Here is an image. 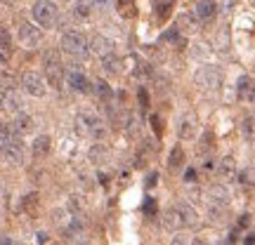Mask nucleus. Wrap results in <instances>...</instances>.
<instances>
[{
    "mask_svg": "<svg viewBox=\"0 0 255 245\" xmlns=\"http://www.w3.org/2000/svg\"><path fill=\"white\" fill-rule=\"evenodd\" d=\"M62 52H66L69 57H73V59H85L88 57V52H90V45H88V40H85V36L83 33H78V31H66V33H62Z\"/></svg>",
    "mask_w": 255,
    "mask_h": 245,
    "instance_id": "obj_1",
    "label": "nucleus"
},
{
    "mask_svg": "<svg viewBox=\"0 0 255 245\" xmlns=\"http://www.w3.org/2000/svg\"><path fill=\"white\" fill-rule=\"evenodd\" d=\"M76 130H78V135L92 137V139H97V142L107 137L104 120H102L100 116H95V113H81V116L76 118Z\"/></svg>",
    "mask_w": 255,
    "mask_h": 245,
    "instance_id": "obj_2",
    "label": "nucleus"
},
{
    "mask_svg": "<svg viewBox=\"0 0 255 245\" xmlns=\"http://www.w3.org/2000/svg\"><path fill=\"white\" fill-rule=\"evenodd\" d=\"M31 17L40 28H52L57 24L59 17V9L52 0H36L33 7H31Z\"/></svg>",
    "mask_w": 255,
    "mask_h": 245,
    "instance_id": "obj_3",
    "label": "nucleus"
},
{
    "mask_svg": "<svg viewBox=\"0 0 255 245\" xmlns=\"http://www.w3.org/2000/svg\"><path fill=\"white\" fill-rule=\"evenodd\" d=\"M194 81H196V85L203 87V90H218L220 85H222V71H220L218 66L206 64V66H201L199 71H196Z\"/></svg>",
    "mask_w": 255,
    "mask_h": 245,
    "instance_id": "obj_4",
    "label": "nucleus"
},
{
    "mask_svg": "<svg viewBox=\"0 0 255 245\" xmlns=\"http://www.w3.org/2000/svg\"><path fill=\"white\" fill-rule=\"evenodd\" d=\"M0 154H2V158H5L9 165H21L24 163V142H21V135L14 132L12 139L0 149Z\"/></svg>",
    "mask_w": 255,
    "mask_h": 245,
    "instance_id": "obj_5",
    "label": "nucleus"
},
{
    "mask_svg": "<svg viewBox=\"0 0 255 245\" xmlns=\"http://www.w3.org/2000/svg\"><path fill=\"white\" fill-rule=\"evenodd\" d=\"M21 87H24V92H26V94H31V97H45L47 81L40 76V73L26 71L24 76H21Z\"/></svg>",
    "mask_w": 255,
    "mask_h": 245,
    "instance_id": "obj_6",
    "label": "nucleus"
},
{
    "mask_svg": "<svg viewBox=\"0 0 255 245\" xmlns=\"http://www.w3.org/2000/svg\"><path fill=\"white\" fill-rule=\"evenodd\" d=\"M17 33H19V40H21L24 47H38L43 43V31H40L36 24H31V21H21L17 28Z\"/></svg>",
    "mask_w": 255,
    "mask_h": 245,
    "instance_id": "obj_7",
    "label": "nucleus"
},
{
    "mask_svg": "<svg viewBox=\"0 0 255 245\" xmlns=\"http://www.w3.org/2000/svg\"><path fill=\"white\" fill-rule=\"evenodd\" d=\"M194 135H196V116L194 113L177 116V137L189 142V139H194Z\"/></svg>",
    "mask_w": 255,
    "mask_h": 245,
    "instance_id": "obj_8",
    "label": "nucleus"
},
{
    "mask_svg": "<svg viewBox=\"0 0 255 245\" xmlns=\"http://www.w3.org/2000/svg\"><path fill=\"white\" fill-rule=\"evenodd\" d=\"M175 210H177V215H180L182 229H191V227H196V224H199V212L194 210V205H191V203L180 200V203L175 205Z\"/></svg>",
    "mask_w": 255,
    "mask_h": 245,
    "instance_id": "obj_9",
    "label": "nucleus"
},
{
    "mask_svg": "<svg viewBox=\"0 0 255 245\" xmlns=\"http://www.w3.org/2000/svg\"><path fill=\"white\" fill-rule=\"evenodd\" d=\"M218 0H196L194 2V17L199 19V21H210V19L218 14Z\"/></svg>",
    "mask_w": 255,
    "mask_h": 245,
    "instance_id": "obj_10",
    "label": "nucleus"
},
{
    "mask_svg": "<svg viewBox=\"0 0 255 245\" xmlns=\"http://www.w3.org/2000/svg\"><path fill=\"white\" fill-rule=\"evenodd\" d=\"M64 81H66V85H69L73 92H81V94L90 92V81H88V76L83 71H78V69H71V71L66 73Z\"/></svg>",
    "mask_w": 255,
    "mask_h": 245,
    "instance_id": "obj_11",
    "label": "nucleus"
},
{
    "mask_svg": "<svg viewBox=\"0 0 255 245\" xmlns=\"http://www.w3.org/2000/svg\"><path fill=\"white\" fill-rule=\"evenodd\" d=\"M237 97L246 104H253L255 101V81L251 76H239L237 81Z\"/></svg>",
    "mask_w": 255,
    "mask_h": 245,
    "instance_id": "obj_12",
    "label": "nucleus"
},
{
    "mask_svg": "<svg viewBox=\"0 0 255 245\" xmlns=\"http://www.w3.org/2000/svg\"><path fill=\"white\" fill-rule=\"evenodd\" d=\"M206 196H208L210 205H220V208H227L229 200H232V193H229V189L225 184H213Z\"/></svg>",
    "mask_w": 255,
    "mask_h": 245,
    "instance_id": "obj_13",
    "label": "nucleus"
},
{
    "mask_svg": "<svg viewBox=\"0 0 255 245\" xmlns=\"http://www.w3.org/2000/svg\"><path fill=\"white\" fill-rule=\"evenodd\" d=\"M215 172H218V177L220 179H225V182L234 179V177H237V163H234V158H232V156L220 158L218 165H215Z\"/></svg>",
    "mask_w": 255,
    "mask_h": 245,
    "instance_id": "obj_14",
    "label": "nucleus"
},
{
    "mask_svg": "<svg viewBox=\"0 0 255 245\" xmlns=\"http://www.w3.org/2000/svg\"><path fill=\"white\" fill-rule=\"evenodd\" d=\"M114 40L111 38H107V36H102V33H97V36H92V40H90V52H95V55H100V57H104V55H111L114 52Z\"/></svg>",
    "mask_w": 255,
    "mask_h": 245,
    "instance_id": "obj_15",
    "label": "nucleus"
},
{
    "mask_svg": "<svg viewBox=\"0 0 255 245\" xmlns=\"http://www.w3.org/2000/svg\"><path fill=\"white\" fill-rule=\"evenodd\" d=\"M12 130H14V132H19L21 137L31 135V132L36 130V120L31 118L28 113H21V111H19L17 116H14V120H12Z\"/></svg>",
    "mask_w": 255,
    "mask_h": 245,
    "instance_id": "obj_16",
    "label": "nucleus"
},
{
    "mask_svg": "<svg viewBox=\"0 0 255 245\" xmlns=\"http://www.w3.org/2000/svg\"><path fill=\"white\" fill-rule=\"evenodd\" d=\"M50 149H52V139L47 135H38L33 142H31V154L36 156V158H45L50 154Z\"/></svg>",
    "mask_w": 255,
    "mask_h": 245,
    "instance_id": "obj_17",
    "label": "nucleus"
},
{
    "mask_svg": "<svg viewBox=\"0 0 255 245\" xmlns=\"http://www.w3.org/2000/svg\"><path fill=\"white\" fill-rule=\"evenodd\" d=\"M71 14L78 21H88L92 14V0H76L71 5Z\"/></svg>",
    "mask_w": 255,
    "mask_h": 245,
    "instance_id": "obj_18",
    "label": "nucleus"
},
{
    "mask_svg": "<svg viewBox=\"0 0 255 245\" xmlns=\"http://www.w3.org/2000/svg\"><path fill=\"white\" fill-rule=\"evenodd\" d=\"M100 59H102V69L109 73V76H121V73H123V69H121V66H123V62H121L114 52H111V55L100 57Z\"/></svg>",
    "mask_w": 255,
    "mask_h": 245,
    "instance_id": "obj_19",
    "label": "nucleus"
},
{
    "mask_svg": "<svg viewBox=\"0 0 255 245\" xmlns=\"http://www.w3.org/2000/svg\"><path fill=\"white\" fill-rule=\"evenodd\" d=\"M196 21H199V19L194 17V12H182V14L177 17V31H180V33H194V31H196Z\"/></svg>",
    "mask_w": 255,
    "mask_h": 245,
    "instance_id": "obj_20",
    "label": "nucleus"
},
{
    "mask_svg": "<svg viewBox=\"0 0 255 245\" xmlns=\"http://www.w3.org/2000/svg\"><path fill=\"white\" fill-rule=\"evenodd\" d=\"M184 167V151L182 146H173V151L168 156V170L170 172H180Z\"/></svg>",
    "mask_w": 255,
    "mask_h": 245,
    "instance_id": "obj_21",
    "label": "nucleus"
},
{
    "mask_svg": "<svg viewBox=\"0 0 255 245\" xmlns=\"http://www.w3.org/2000/svg\"><path fill=\"white\" fill-rule=\"evenodd\" d=\"M163 227L168 229V231H180V229H182V222H180V215H177L175 208L163 212Z\"/></svg>",
    "mask_w": 255,
    "mask_h": 245,
    "instance_id": "obj_22",
    "label": "nucleus"
},
{
    "mask_svg": "<svg viewBox=\"0 0 255 245\" xmlns=\"http://www.w3.org/2000/svg\"><path fill=\"white\" fill-rule=\"evenodd\" d=\"M95 92L100 94V99L104 101V104H109L111 97H114V90H111V85L107 81H97V82H95Z\"/></svg>",
    "mask_w": 255,
    "mask_h": 245,
    "instance_id": "obj_23",
    "label": "nucleus"
},
{
    "mask_svg": "<svg viewBox=\"0 0 255 245\" xmlns=\"http://www.w3.org/2000/svg\"><path fill=\"white\" fill-rule=\"evenodd\" d=\"M5 109L9 111H21V97L14 90H5Z\"/></svg>",
    "mask_w": 255,
    "mask_h": 245,
    "instance_id": "obj_24",
    "label": "nucleus"
},
{
    "mask_svg": "<svg viewBox=\"0 0 255 245\" xmlns=\"http://www.w3.org/2000/svg\"><path fill=\"white\" fill-rule=\"evenodd\" d=\"M208 217L213 224H225L227 222V208H220V205H210Z\"/></svg>",
    "mask_w": 255,
    "mask_h": 245,
    "instance_id": "obj_25",
    "label": "nucleus"
},
{
    "mask_svg": "<svg viewBox=\"0 0 255 245\" xmlns=\"http://www.w3.org/2000/svg\"><path fill=\"white\" fill-rule=\"evenodd\" d=\"M88 158H90V161H92L95 165H100L102 161H107V146L95 144V146L90 149V151H88Z\"/></svg>",
    "mask_w": 255,
    "mask_h": 245,
    "instance_id": "obj_26",
    "label": "nucleus"
},
{
    "mask_svg": "<svg viewBox=\"0 0 255 245\" xmlns=\"http://www.w3.org/2000/svg\"><path fill=\"white\" fill-rule=\"evenodd\" d=\"M241 135L246 139H253L255 137V116H246L241 120Z\"/></svg>",
    "mask_w": 255,
    "mask_h": 245,
    "instance_id": "obj_27",
    "label": "nucleus"
},
{
    "mask_svg": "<svg viewBox=\"0 0 255 245\" xmlns=\"http://www.w3.org/2000/svg\"><path fill=\"white\" fill-rule=\"evenodd\" d=\"M0 50H2L5 55L12 52V33H9L5 26H0Z\"/></svg>",
    "mask_w": 255,
    "mask_h": 245,
    "instance_id": "obj_28",
    "label": "nucleus"
},
{
    "mask_svg": "<svg viewBox=\"0 0 255 245\" xmlns=\"http://www.w3.org/2000/svg\"><path fill=\"white\" fill-rule=\"evenodd\" d=\"M116 5H119V12L123 17H135V0H116Z\"/></svg>",
    "mask_w": 255,
    "mask_h": 245,
    "instance_id": "obj_29",
    "label": "nucleus"
},
{
    "mask_svg": "<svg viewBox=\"0 0 255 245\" xmlns=\"http://www.w3.org/2000/svg\"><path fill=\"white\" fill-rule=\"evenodd\" d=\"M191 47H194V50H191V57H194V59H208L210 50L206 43H194Z\"/></svg>",
    "mask_w": 255,
    "mask_h": 245,
    "instance_id": "obj_30",
    "label": "nucleus"
},
{
    "mask_svg": "<svg viewBox=\"0 0 255 245\" xmlns=\"http://www.w3.org/2000/svg\"><path fill=\"white\" fill-rule=\"evenodd\" d=\"M12 135H14L12 125H9V123H0V149L7 144L9 139H12Z\"/></svg>",
    "mask_w": 255,
    "mask_h": 245,
    "instance_id": "obj_31",
    "label": "nucleus"
},
{
    "mask_svg": "<svg viewBox=\"0 0 255 245\" xmlns=\"http://www.w3.org/2000/svg\"><path fill=\"white\" fill-rule=\"evenodd\" d=\"M151 78H154L156 92H168L170 90V78H168V76H151Z\"/></svg>",
    "mask_w": 255,
    "mask_h": 245,
    "instance_id": "obj_32",
    "label": "nucleus"
},
{
    "mask_svg": "<svg viewBox=\"0 0 255 245\" xmlns=\"http://www.w3.org/2000/svg\"><path fill=\"white\" fill-rule=\"evenodd\" d=\"M154 76V71H151V66L149 64H137V69H135V78L137 81H142V78H151Z\"/></svg>",
    "mask_w": 255,
    "mask_h": 245,
    "instance_id": "obj_33",
    "label": "nucleus"
},
{
    "mask_svg": "<svg viewBox=\"0 0 255 245\" xmlns=\"http://www.w3.org/2000/svg\"><path fill=\"white\" fill-rule=\"evenodd\" d=\"M229 47V31L227 28H220L218 31V50H227Z\"/></svg>",
    "mask_w": 255,
    "mask_h": 245,
    "instance_id": "obj_34",
    "label": "nucleus"
},
{
    "mask_svg": "<svg viewBox=\"0 0 255 245\" xmlns=\"http://www.w3.org/2000/svg\"><path fill=\"white\" fill-rule=\"evenodd\" d=\"M21 205H24V210H26V212H31V210L38 205V193H28V196H24Z\"/></svg>",
    "mask_w": 255,
    "mask_h": 245,
    "instance_id": "obj_35",
    "label": "nucleus"
},
{
    "mask_svg": "<svg viewBox=\"0 0 255 245\" xmlns=\"http://www.w3.org/2000/svg\"><path fill=\"white\" fill-rule=\"evenodd\" d=\"M142 210H144L146 217H154V215H156V200L154 198H144V205H142Z\"/></svg>",
    "mask_w": 255,
    "mask_h": 245,
    "instance_id": "obj_36",
    "label": "nucleus"
},
{
    "mask_svg": "<svg viewBox=\"0 0 255 245\" xmlns=\"http://www.w3.org/2000/svg\"><path fill=\"white\" fill-rule=\"evenodd\" d=\"M237 182L239 184H244V186H251V184H253V179H251V172H248V170H241V172H237Z\"/></svg>",
    "mask_w": 255,
    "mask_h": 245,
    "instance_id": "obj_37",
    "label": "nucleus"
},
{
    "mask_svg": "<svg viewBox=\"0 0 255 245\" xmlns=\"http://www.w3.org/2000/svg\"><path fill=\"white\" fill-rule=\"evenodd\" d=\"M170 245H191V241L184 234H177V236H173V241H170Z\"/></svg>",
    "mask_w": 255,
    "mask_h": 245,
    "instance_id": "obj_38",
    "label": "nucleus"
},
{
    "mask_svg": "<svg viewBox=\"0 0 255 245\" xmlns=\"http://www.w3.org/2000/svg\"><path fill=\"white\" fill-rule=\"evenodd\" d=\"M137 97H139V104H142V109H146V106H149V94H146L144 87H139V92H137Z\"/></svg>",
    "mask_w": 255,
    "mask_h": 245,
    "instance_id": "obj_39",
    "label": "nucleus"
},
{
    "mask_svg": "<svg viewBox=\"0 0 255 245\" xmlns=\"http://www.w3.org/2000/svg\"><path fill=\"white\" fill-rule=\"evenodd\" d=\"M184 182H187V184H194V182H196V170H194V167H189V170L184 172Z\"/></svg>",
    "mask_w": 255,
    "mask_h": 245,
    "instance_id": "obj_40",
    "label": "nucleus"
},
{
    "mask_svg": "<svg viewBox=\"0 0 255 245\" xmlns=\"http://www.w3.org/2000/svg\"><path fill=\"white\" fill-rule=\"evenodd\" d=\"M151 127H154L156 137H161V120H158V116H151Z\"/></svg>",
    "mask_w": 255,
    "mask_h": 245,
    "instance_id": "obj_41",
    "label": "nucleus"
},
{
    "mask_svg": "<svg viewBox=\"0 0 255 245\" xmlns=\"http://www.w3.org/2000/svg\"><path fill=\"white\" fill-rule=\"evenodd\" d=\"M248 224H251V215H241V219H239V229H246Z\"/></svg>",
    "mask_w": 255,
    "mask_h": 245,
    "instance_id": "obj_42",
    "label": "nucleus"
},
{
    "mask_svg": "<svg viewBox=\"0 0 255 245\" xmlns=\"http://www.w3.org/2000/svg\"><path fill=\"white\" fill-rule=\"evenodd\" d=\"M156 179H158V174H156V172L149 174V179H146V189H151V186H156Z\"/></svg>",
    "mask_w": 255,
    "mask_h": 245,
    "instance_id": "obj_43",
    "label": "nucleus"
},
{
    "mask_svg": "<svg viewBox=\"0 0 255 245\" xmlns=\"http://www.w3.org/2000/svg\"><path fill=\"white\" fill-rule=\"evenodd\" d=\"M69 208H71L73 212H78V210H81V203H78V198H76V196H73V198L69 200Z\"/></svg>",
    "mask_w": 255,
    "mask_h": 245,
    "instance_id": "obj_44",
    "label": "nucleus"
},
{
    "mask_svg": "<svg viewBox=\"0 0 255 245\" xmlns=\"http://www.w3.org/2000/svg\"><path fill=\"white\" fill-rule=\"evenodd\" d=\"M191 245H210V241L208 238H201V236H196L194 241H191Z\"/></svg>",
    "mask_w": 255,
    "mask_h": 245,
    "instance_id": "obj_45",
    "label": "nucleus"
},
{
    "mask_svg": "<svg viewBox=\"0 0 255 245\" xmlns=\"http://www.w3.org/2000/svg\"><path fill=\"white\" fill-rule=\"evenodd\" d=\"M92 2H97L100 7H109V5L114 2V0H92Z\"/></svg>",
    "mask_w": 255,
    "mask_h": 245,
    "instance_id": "obj_46",
    "label": "nucleus"
},
{
    "mask_svg": "<svg viewBox=\"0 0 255 245\" xmlns=\"http://www.w3.org/2000/svg\"><path fill=\"white\" fill-rule=\"evenodd\" d=\"M0 111H5V90H0Z\"/></svg>",
    "mask_w": 255,
    "mask_h": 245,
    "instance_id": "obj_47",
    "label": "nucleus"
},
{
    "mask_svg": "<svg viewBox=\"0 0 255 245\" xmlns=\"http://www.w3.org/2000/svg\"><path fill=\"white\" fill-rule=\"evenodd\" d=\"M234 5H237V0H225V9H227V12L234 7Z\"/></svg>",
    "mask_w": 255,
    "mask_h": 245,
    "instance_id": "obj_48",
    "label": "nucleus"
},
{
    "mask_svg": "<svg viewBox=\"0 0 255 245\" xmlns=\"http://www.w3.org/2000/svg\"><path fill=\"white\" fill-rule=\"evenodd\" d=\"M45 241H47V234H43V231H40V234H38V243L43 245V243H45Z\"/></svg>",
    "mask_w": 255,
    "mask_h": 245,
    "instance_id": "obj_49",
    "label": "nucleus"
},
{
    "mask_svg": "<svg viewBox=\"0 0 255 245\" xmlns=\"http://www.w3.org/2000/svg\"><path fill=\"white\" fill-rule=\"evenodd\" d=\"M244 245H255V236H253V234L246 238V243H244Z\"/></svg>",
    "mask_w": 255,
    "mask_h": 245,
    "instance_id": "obj_50",
    "label": "nucleus"
},
{
    "mask_svg": "<svg viewBox=\"0 0 255 245\" xmlns=\"http://www.w3.org/2000/svg\"><path fill=\"white\" fill-rule=\"evenodd\" d=\"M2 62H5V55H2V52H0V64H2Z\"/></svg>",
    "mask_w": 255,
    "mask_h": 245,
    "instance_id": "obj_51",
    "label": "nucleus"
}]
</instances>
